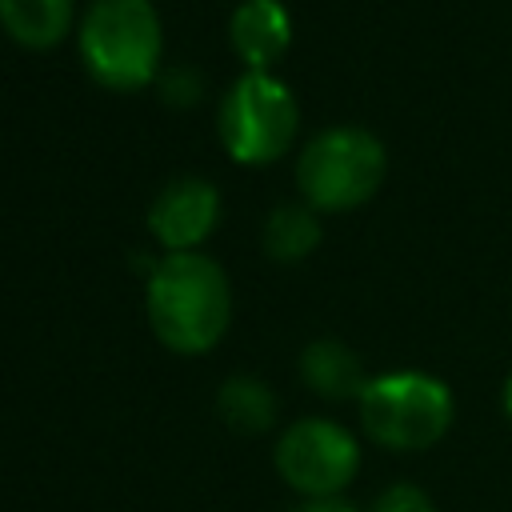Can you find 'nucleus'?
Wrapping results in <instances>:
<instances>
[{
  "mask_svg": "<svg viewBox=\"0 0 512 512\" xmlns=\"http://www.w3.org/2000/svg\"><path fill=\"white\" fill-rule=\"evenodd\" d=\"M368 512H436V504H432V496H428L420 484L400 480V484H388V488L372 500Z\"/></svg>",
  "mask_w": 512,
  "mask_h": 512,
  "instance_id": "13",
  "label": "nucleus"
},
{
  "mask_svg": "<svg viewBox=\"0 0 512 512\" xmlns=\"http://www.w3.org/2000/svg\"><path fill=\"white\" fill-rule=\"evenodd\" d=\"M272 464L276 476L304 500L340 496L360 472V444L344 424L324 416H304L280 432L272 448Z\"/></svg>",
  "mask_w": 512,
  "mask_h": 512,
  "instance_id": "6",
  "label": "nucleus"
},
{
  "mask_svg": "<svg viewBox=\"0 0 512 512\" xmlns=\"http://www.w3.org/2000/svg\"><path fill=\"white\" fill-rule=\"evenodd\" d=\"M388 168L384 144L360 128V124H336L316 132L300 160H296V184L312 208H356L364 204Z\"/></svg>",
  "mask_w": 512,
  "mask_h": 512,
  "instance_id": "4",
  "label": "nucleus"
},
{
  "mask_svg": "<svg viewBox=\"0 0 512 512\" xmlns=\"http://www.w3.org/2000/svg\"><path fill=\"white\" fill-rule=\"evenodd\" d=\"M300 376L324 400H360V392L372 380L364 372L360 356L344 340H336V336H320V340H308L304 344V352H300Z\"/></svg>",
  "mask_w": 512,
  "mask_h": 512,
  "instance_id": "9",
  "label": "nucleus"
},
{
  "mask_svg": "<svg viewBox=\"0 0 512 512\" xmlns=\"http://www.w3.org/2000/svg\"><path fill=\"white\" fill-rule=\"evenodd\" d=\"M220 216V192L204 176H176L168 180L152 204H148V228L168 252H188L196 248Z\"/></svg>",
  "mask_w": 512,
  "mask_h": 512,
  "instance_id": "7",
  "label": "nucleus"
},
{
  "mask_svg": "<svg viewBox=\"0 0 512 512\" xmlns=\"http://www.w3.org/2000/svg\"><path fill=\"white\" fill-rule=\"evenodd\" d=\"M360 428L392 452H424L452 428L456 400L440 376L400 368L372 376L360 392Z\"/></svg>",
  "mask_w": 512,
  "mask_h": 512,
  "instance_id": "2",
  "label": "nucleus"
},
{
  "mask_svg": "<svg viewBox=\"0 0 512 512\" xmlns=\"http://www.w3.org/2000/svg\"><path fill=\"white\" fill-rule=\"evenodd\" d=\"M228 36L252 72H268L292 40V16L280 0H240L228 16Z\"/></svg>",
  "mask_w": 512,
  "mask_h": 512,
  "instance_id": "8",
  "label": "nucleus"
},
{
  "mask_svg": "<svg viewBox=\"0 0 512 512\" xmlns=\"http://www.w3.org/2000/svg\"><path fill=\"white\" fill-rule=\"evenodd\" d=\"M0 24L28 48L56 44L72 24V0H0Z\"/></svg>",
  "mask_w": 512,
  "mask_h": 512,
  "instance_id": "11",
  "label": "nucleus"
},
{
  "mask_svg": "<svg viewBox=\"0 0 512 512\" xmlns=\"http://www.w3.org/2000/svg\"><path fill=\"white\" fill-rule=\"evenodd\" d=\"M164 92H168V100H176V104L196 100V92H200V76L188 72V68H176V72L164 76Z\"/></svg>",
  "mask_w": 512,
  "mask_h": 512,
  "instance_id": "14",
  "label": "nucleus"
},
{
  "mask_svg": "<svg viewBox=\"0 0 512 512\" xmlns=\"http://www.w3.org/2000/svg\"><path fill=\"white\" fill-rule=\"evenodd\" d=\"M220 144L240 164H268L288 152L300 108L292 88L272 72H240L216 112Z\"/></svg>",
  "mask_w": 512,
  "mask_h": 512,
  "instance_id": "5",
  "label": "nucleus"
},
{
  "mask_svg": "<svg viewBox=\"0 0 512 512\" xmlns=\"http://www.w3.org/2000/svg\"><path fill=\"white\" fill-rule=\"evenodd\" d=\"M160 12L152 0H88L80 20L84 68L108 88H140L160 68Z\"/></svg>",
  "mask_w": 512,
  "mask_h": 512,
  "instance_id": "3",
  "label": "nucleus"
},
{
  "mask_svg": "<svg viewBox=\"0 0 512 512\" xmlns=\"http://www.w3.org/2000/svg\"><path fill=\"white\" fill-rule=\"evenodd\" d=\"M216 412L240 436H260L276 424V392L260 376H228L216 388Z\"/></svg>",
  "mask_w": 512,
  "mask_h": 512,
  "instance_id": "10",
  "label": "nucleus"
},
{
  "mask_svg": "<svg viewBox=\"0 0 512 512\" xmlns=\"http://www.w3.org/2000/svg\"><path fill=\"white\" fill-rule=\"evenodd\" d=\"M320 244V220L312 212V204H276L264 220V252L272 260H304L312 248Z\"/></svg>",
  "mask_w": 512,
  "mask_h": 512,
  "instance_id": "12",
  "label": "nucleus"
},
{
  "mask_svg": "<svg viewBox=\"0 0 512 512\" xmlns=\"http://www.w3.org/2000/svg\"><path fill=\"white\" fill-rule=\"evenodd\" d=\"M504 416L512 420V376L504 380Z\"/></svg>",
  "mask_w": 512,
  "mask_h": 512,
  "instance_id": "16",
  "label": "nucleus"
},
{
  "mask_svg": "<svg viewBox=\"0 0 512 512\" xmlns=\"http://www.w3.org/2000/svg\"><path fill=\"white\" fill-rule=\"evenodd\" d=\"M148 324L172 352H208L232 320V284L220 260L188 248L168 252L148 272Z\"/></svg>",
  "mask_w": 512,
  "mask_h": 512,
  "instance_id": "1",
  "label": "nucleus"
},
{
  "mask_svg": "<svg viewBox=\"0 0 512 512\" xmlns=\"http://www.w3.org/2000/svg\"><path fill=\"white\" fill-rule=\"evenodd\" d=\"M296 512H360V508L344 496H316V500H300Z\"/></svg>",
  "mask_w": 512,
  "mask_h": 512,
  "instance_id": "15",
  "label": "nucleus"
}]
</instances>
